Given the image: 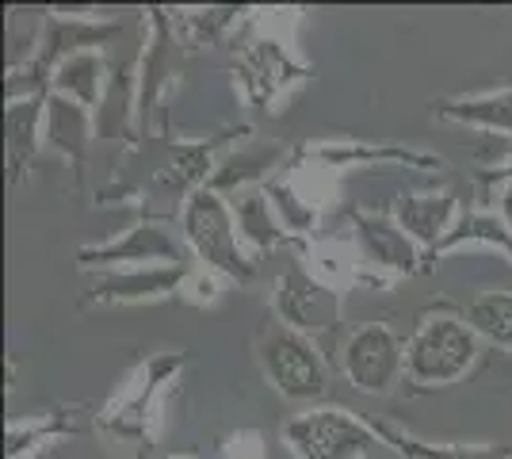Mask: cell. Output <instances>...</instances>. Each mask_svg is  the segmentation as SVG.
Returning a JSON list of instances; mask_svg holds the SVG:
<instances>
[{"label": "cell", "instance_id": "484cf974", "mask_svg": "<svg viewBox=\"0 0 512 459\" xmlns=\"http://www.w3.org/2000/svg\"><path fill=\"white\" fill-rule=\"evenodd\" d=\"M463 318L493 349L512 352V291H478L463 306Z\"/></svg>", "mask_w": 512, "mask_h": 459}, {"label": "cell", "instance_id": "4fadbf2b", "mask_svg": "<svg viewBox=\"0 0 512 459\" xmlns=\"http://www.w3.org/2000/svg\"><path fill=\"white\" fill-rule=\"evenodd\" d=\"M176 46L180 39L169 8H146V46L138 54V134L153 131V119L165 104Z\"/></svg>", "mask_w": 512, "mask_h": 459}, {"label": "cell", "instance_id": "d6986e66", "mask_svg": "<svg viewBox=\"0 0 512 459\" xmlns=\"http://www.w3.org/2000/svg\"><path fill=\"white\" fill-rule=\"evenodd\" d=\"M138 134V58H123L111 66V81L96 108V138L127 142Z\"/></svg>", "mask_w": 512, "mask_h": 459}, {"label": "cell", "instance_id": "4dcf8cb0", "mask_svg": "<svg viewBox=\"0 0 512 459\" xmlns=\"http://www.w3.org/2000/svg\"><path fill=\"white\" fill-rule=\"evenodd\" d=\"M218 459H268L260 429H234V433H226L222 448H218Z\"/></svg>", "mask_w": 512, "mask_h": 459}, {"label": "cell", "instance_id": "8fae6325", "mask_svg": "<svg viewBox=\"0 0 512 459\" xmlns=\"http://www.w3.org/2000/svg\"><path fill=\"white\" fill-rule=\"evenodd\" d=\"M81 272H115V268H150V264H184L180 241L165 222L142 219L119 230L111 241L81 245L77 249Z\"/></svg>", "mask_w": 512, "mask_h": 459}, {"label": "cell", "instance_id": "1f68e13d", "mask_svg": "<svg viewBox=\"0 0 512 459\" xmlns=\"http://www.w3.org/2000/svg\"><path fill=\"white\" fill-rule=\"evenodd\" d=\"M165 459H199V456H165Z\"/></svg>", "mask_w": 512, "mask_h": 459}, {"label": "cell", "instance_id": "3957f363", "mask_svg": "<svg viewBox=\"0 0 512 459\" xmlns=\"http://www.w3.org/2000/svg\"><path fill=\"white\" fill-rule=\"evenodd\" d=\"M180 234H184V245L192 249L199 268H211L234 287H249L256 280V257L245 249V241L237 234L234 211H230L226 196H218L211 188H199L195 196L184 199Z\"/></svg>", "mask_w": 512, "mask_h": 459}, {"label": "cell", "instance_id": "ffe728a7", "mask_svg": "<svg viewBox=\"0 0 512 459\" xmlns=\"http://www.w3.org/2000/svg\"><path fill=\"white\" fill-rule=\"evenodd\" d=\"M230 211H234L237 234H241L245 249L253 257H268V253H276L283 245L295 249V238L283 230V222H279L276 207H272V199H268L264 188H245V192L230 196Z\"/></svg>", "mask_w": 512, "mask_h": 459}, {"label": "cell", "instance_id": "7c38bea8", "mask_svg": "<svg viewBox=\"0 0 512 459\" xmlns=\"http://www.w3.org/2000/svg\"><path fill=\"white\" fill-rule=\"evenodd\" d=\"M188 264H150V268H115L96 272L81 295V306H138L157 299H176L188 280Z\"/></svg>", "mask_w": 512, "mask_h": 459}, {"label": "cell", "instance_id": "44dd1931", "mask_svg": "<svg viewBox=\"0 0 512 459\" xmlns=\"http://www.w3.org/2000/svg\"><path fill=\"white\" fill-rule=\"evenodd\" d=\"M432 115L455 123V127H470L482 134H505L512 138V85L493 88V92H478V96H451V100H436Z\"/></svg>", "mask_w": 512, "mask_h": 459}, {"label": "cell", "instance_id": "9a60e30c", "mask_svg": "<svg viewBox=\"0 0 512 459\" xmlns=\"http://www.w3.org/2000/svg\"><path fill=\"white\" fill-rule=\"evenodd\" d=\"M230 134H237V131L211 134V138H203V142H169L165 165L157 169L153 184H157L161 192H172V196H184V199L195 196L199 188L211 184L214 169H218V161H222L218 150H226Z\"/></svg>", "mask_w": 512, "mask_h": 459}, {"label": "cell", "instance_id": "83f0119b", "mask_svg": "<svg viewBox=\"0 0 512 459\" xmlns=\"http://www.w3.org/2000/svg\"><path fill=\"white\" fill-rule=\"evenodd\" d=\"M46 31V12L35 8H12L8 20H4V35H8V73L31 66L39 58V46H43Z\"/></svg>", "mask_w": 512, "mask_h": 459}, {"label": "cell", "instance_id": "4316f807", "mask_svg": "<svg viewBox=\"0 0 512 459\" xmlns=\"http://www.w3.org/2000/svg\"><path fill=\"white\" fill-rule=\"evenodd\" d=\"M463 245H493V249H501L505 257H512V230L505 226L501 215L474 207V211H463V219L455 222V230H451L448 238H444V245L436 249V257H448V253L463 249Z\"/></svg>", "mask_w": 512, "mask_h": 459}, {"label": "cell", "instance_id": "277c9868", "mask_svg": "<svg viewBox=\"0 0 512 459\" xmlns=\"http://www.w3.org/2000/svg\"><path fill=\"white\" fill-rule=\"evenodd\" d=\"M256 368L264 372L268 387L291 402H321L329 391V368L318 341L302 337L291 326H283L276 314H268L253 337Z\"/></svg>", "mask_w": 512, "mask_h": 459}, {"label": "cell", "instance_id": "f546056e", "mask_svg": "<svg viewBox=\"0 0 512 459\" xmlns=\"http://www.w3.org/2000/svg\"><path fill=\"white\" fill-rule=\"evenodd\" d=\"M509 184H512V146L501 161H493V165H486V169L478 173V207L486 211V203L501 196Z\"/></svg>", "mask_w": 512, "mask_h": 459}, {"label": "cell", "instance_id": "e0dca14e", "mask_svg": "<svg viewBox=\"0 0 512 459\" xmlns=\"http://www.w3.org/2000/svg\"><path fill=\"white\" fill-rule=\"evenodd\" d=\"M287 157L291 153H283V146H276V142H256V138H249V142L234 146L230 153H222V161H218V169H214L207 188L226 199L245 192V188H264L272 176L283 173Z\"/></svg>", "mask_w": 512, "mask_h": 459}, {"label": "cell", "instance_id": "6da1fadb", "mask_svg": "<svg viewBox=\"0 0 512 459\" xmlns=\"http://www.w3.org/2000/svg\"><path fill=\"white\" fill-rule=\"evenodd\" d=\"M184 368H188V356L176 349L146 356L138 372L127 379V387L96 414V433L127 448L130 459H150L165 421V394L172 391Z\"/></svg>", "mask_w": 512, "mask_h": 459}, {"label": "cell", "instance_id": "603a6c76", "mask_svg": "<svg viewBox=\"0 0 512 459\" xmlns=\"http://www.w3.org/2000/svg\"><path fill=\"white\" fill-rule=\"evenodd\" d=\"M371 429L383 440V448L398 452L402 459H512V444H436L413 437L390 421H371Z\"/></svg>", "mask_w": 512, "mask_h": 459}, {"label": "cell", "instance_id": "5b68a950", "mask_svg": "<svg viewBox=\"0 0 512 459\" xmlns=\"http://www.w3.org/2000/svg\"><path fill=\"white\" fill-rule=\"evenodd\" d=\"M310 77V66L295 54V46L283 43L268 23L256 20L253 35L237 46L234 81L241 88V100L260 115H276L279 104Z\"/></svg>", "mask_w": 512, "mask_h": 459}, {"label": "cell", "instance_id": "7a4b0ae2", "mask_svg": "<svg viewBox=\"0 0 512 459\" xmlns=\"http://www.w3.org/2000/svg\"><path fill=\"white\" fill-rule=\"evenodd\" d=\"M482 337L467 326L463 310L432 306L417 318V329L406 341V379L417 391L451 387L478 364Z\"/></svg>", "mask_w": 512, "mask_h": 459}, {"label": "cell", "instance_id": "2e32d148", "mask_svg": "<svg viewBox=\"0 0 512 459\" xmlns=\"http://www.w3.org/2000/svg\"><path fill=\"white\" fill-rule=\"evenodd\" d=\"M96 142V111H88L85 104L50 92L46 96V127H43V150L62 153L65 161L77 169V176H85L88 150Z\"/></svg>", "mask_w": 512, "mask_h": 459}, {"label": "cell", "instance_id": "d4e9b609", "mask_svg": "<svg viewBox=\"0 0 512 459\" xmlns=\"http://www.w3.org/2000/svg\"><path fill=\"white\" fill-rule=\"evenodd\" d=\"M249 20V8L241 4H226V8H192V12H172L176 23V39L180 46L192 50H207V46H222L230 39V31Z\"/></svg>", "mask_w": 512, "mask_h": 459}, {"label": "cell", "instance_id": "52a82bcc", "mask_svg": "<svg viewBox=\"0 0 512 459\" xmlns=\"http://www.w3.org/2000/svg\"><path fill=\"white\" fill-rule=\"evenodd\" d=\"M283 444L295 459H371L383 448L371 421L341 406H306L302 414L287 417Z\"/></svg>", "mask_w": 512, "mask_h": 459}, {"label": "cell", "instance_id": "f1b7e54d", "mask_svg": "<svg viewBox=\"0 0 512 459\" xmlns=\"http://www.w3.org/2000/svg\"><path fill=\"white\" fill-rule=\"evenodd\" d=\"M222 291H226V280L218 272H211V268H192L176 299L188 306H214L222 299Z\"/></svg>", "mask_w": 512, "mask_h": 459}, {"label": "cell", "instance_id": "ba28073f", "mask_svg": "<svg viewBox=\"0 0 512 459\" xmlns=\"http://www.w3.org/2000/svg\"><path fill=\"white\" fill-rule=\"evenodd\" d=\"M341 375L360 394H390L406 379V341L386 322H363L341 345Z\"/></svg>", "mask_w": 512, "mask_h": 459}, {"label": "cell", "instance_id": "8992f818", "mask_svg": "<svg viewBox=\"0 0 512 459\" xmlns=\"http://www.w3.org/2000/svg\"><path fill=\"white\" fill-rule=\"evenodd\" d=\"M272 314L310 341L333 337L344 322V291L333 280L318 276L302 257H295L283 264L272 284Z\"/></svg>", "mask_w": 512, "mask_h": 459}, {"label": "cell", "instance_id": "ac0fdd59", "mask_svg": "<svg viewBox=\"0 0 512 459\" xmlns=\"http://www.w3.org/2000/svg\"><path fill=\"white\" fill-rule=\"evenodd\" d=\"M46 96L16 100L4 108V153H8V184H23L35 157L43 153Z\"/></svg>", "mask_w": 512, "mask_h": 459}, {"label": "cell", "instance_id": "5bb4252c", "mask_svg": "<svg viewBox=\"0 0 512 459\" xmlns=\"http://www.w3.org/2000/svg\"><path fill=\"white\" fill-rule=\"evenodd\" d=\"M394 219L428 253V261L436 257V249L444 245L455 222L463 219L459 192L455 188H428V192H406L394 203Z\"/></svg>", "mask_w": 512, "mask_h": 459}, {"label": "cell", "instance_id": "30bf717a", "mask_svg": "<svg viewBox=\"0 0 512 459\" xmlns=\"http://www.w3.org/2000/svg\"><path fill=\"white\" fill-rule=\"evenodd\" d=\"M287 161L295 165H318L329 173H348V169H421L436 173L444 169V161L436 153L409 150V146H390V142H363V138H329V142H302L291 150Z\"/></svg>", "mask_w": 512, "mask_h": 459}, {"label": "cell", "instance_id": "cb8c5ba5", "mask_svg": "<svg viewBox=\"0 0 512 459\" xmlns=\"http://www.w3.org/2000/svg\"><path fill=\"white\" fill-rule=\"evenodd\" d=\"M107 81H111V66H107L104 50H88V54H77L54 69L50 92L69 96V100L85 104L88 111H96L107 92Z\"/></svg>", "mask_w": 512, "mask_h": 459}, {"label": "cell", "instance_id": "7402d4cb", "mask_svg": "<svg viewBox=\"0 0 512 459\" xmlns=\"http://www.w3.org/2000/svg\"><path fill=\"white\" fill-rule=\"evenodd\" d=\"M85 425L77 421V410H46V414L16 417L4 433V459H31L43 448L65 437H81Z\"/></svg>", "mask_w": 512, "mask_h": 459}, {"label": "cell", "instance_id": "9c48e42d", "mask_svg": "<svg viewBox=\"0 0 512 459\" xmlns=\"http://www.w3.org/2000/svg\"><path fill=\"white\" fill-rule=\"evenodd\" d=\"M348 226H352V238H356V253H360L363 268L379 272L386 280H406V276H417V272L428 268V253L398 226L394 215L352 207L348 211Z\"/></svg>", "mask_w": 512, "mask_h": 459}]
</instances>
